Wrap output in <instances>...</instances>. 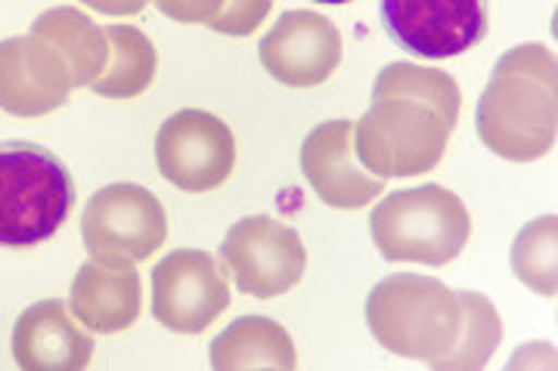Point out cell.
<instances>
[{
	"mask_svg": "<svg viewBox=\"0 0 558 371\" xmlns=\"http://www.w3.org/2000/svg\"><path fill=\"white\" fill-rule=\"evenodd\" d=\"M481 143L506 161H537L558 134V62L543 44H521L494 65L475 112Z\"/></svg>",
	"mask_w": 558,
	"mask_h": 371,
	"instance_id": "cell-1",
	"label": "cell"
},
{
	"mask_svg": "<svg viewBox=\"0 0 558 371\" xmlns=\"http://www.w3.org/2000/svg\"><path fill=\"white\" fill-rule=\"evenodd\" d=\"M366 325L388 353L432 366L457 344L462 304L435 275H388L366 297Z\"/></svg>",
	"mask_w": 558,
	"mask_h": 371,
	"instance_id": "cell-2",
	"label": "cell"
},
{
	"mask_svg": "<svg viewBox=\"0 0 558 371\" xmlns=\"http://www.w3.org/2000/svg\"><path fill=\"white\" fill-rule=\"evenodd\" d=\"M369 233L391 263L447 267L469 245L472 220L457 193L428 183L381 198L369 217Z\"/></svg>",
	"mask_w": 558,
	"mask_h": 371,
	"instance_id": "cell-3",
	"label": "cell"
},
{
	"mask_svg": "<svg viewBox=\"0 0 558 371\" xmlns=\"http://www.w3.org/2000/svg\"><path fill=\"white\" fill-rule=\"evenodd\" d=\"M75 183L60 158L28 143L0 146V248H32L60 233Z\"/></svg>",
	"mask_w": 558,
	"mask_h": 371,
	"instance_id": "cell-4",
	"label": "cell"
},
{
	"mask_svg": "<svg viewBox=\"0 0 558 371\" xmlns=\"http://www.w3.org/2000/svg\"><path fill=\"white\" fill-rule=\"evenodd\" d=\"M453 127L428 102L379 97L354 124V156L379 180L428 174L447 152Z\"/></svg>",
	"mask_w": 558,
	"mask_h": 371,
	"instance_id": "cell-5",
	"label": "cell"
},
{
	"mask_svg": "<svg viewBox=\"0 0 558 371\" xmlns=\"http://www.w3.org/2000/svg\"><path fill=\"white\" fill-rule=\"evenodd\" d=\"M81 238L94 260L140 263L165 245L168 217L149 189L137 183H112L87 201Z\"/></svg>",
	"mask_w": 558,
	"mask_h": 371,
	"instance_id": "cell-6",
	"label": "cell"
},
{
	"mask_svg": "<svg viewBox=\"0 0 558 371\" xmlns=\"http://www.w3.org/2000/svg\"><path fill=\"white\" fill-rule=\"evenodd\" d=\"M227 273L248 297L270 300L292 292L304 275L307 251L301 235L274 217H242L220 245Z\"/></svg>",
	"mask_w": 558,
	"mask_h": 371,
	"instance_id": "cell-7",
	"label": "cell"
},
{
	"mask_svg": "<svg viewBox=\"0 0 558 371\" xmlns=\"http://www.w3.org/2000/svg\"><path fill=\"white\" fill-rule=\"evenodd\" d=\"M156 164L159 174L183 193H211L233 174V131L211 112L180 109L159 127Z\"/></svg>",
	"mask_w": 558,
	"mask_h": 371,
	"instance_id": "cell-8",
	"label": "cell"
},
{
	"mask_svg": "<svg viewBox=\"0 0 558 371\" xmlns=\"http://www.w3.org/2000/svg\"><path fill=\"white\" fill-rule=\"evenodd\" d=\"M381 25L407 53L450 59L487 38V0H381Z\"/></svg>",
	"mask_w": 558,
	"mask_h": 371,
	"instance_id": "cell-9",
	"label": "cell"
},
{
	"mask_svg": "<svg viewBox=\"0 0 558 371\" xmlns=\"http://www.w3.org/2000/svg\"><path fill=\"white\" fill-rule=\"evenodd\" d=\"M227 307V273L208 251H171L153 270V316L168 332H205Z\"/></svg>",
	"mask_w": 558,
	"mask_h": 371,
	"instance_id": "cell-10",
	"label": "cell"
},
{
	"mask_svg": "<svg viewBox=\"0 0 558 371\" xmlns=\"http://www.w3.org/2000/svg\"><path fill=\"white\" fill-rule=\"evenodd\" d=\"M72 72L60 50L40 35L0 40V109L16 118H40L65 106Z\"/></svg>",
	"mask_w": 558,
	"mask_h": 371,
	"instance_id": "cell-11",
	"label": "cell"
},
{
	"mask_svg": "<svg viewBox=\"0 0 558 371\" xmlns=\"http://www.w3.org/2000/svg\"><path fill=\"white\" fill-rule=\"evenodd\" d=\"M260 65L286 87H317L339 69V28L314 10H289L260 38Z\"/></svg>",
	"mask_w": 558,
	"mask_h": 371,
	"instance_id": "cell-12",
	"label": "cell"
},
{
	"mask_svg": "<svg viewBox=\"0 0 558 371\" xmlns=\"http://www.w3.org/2000/svg\"><path fill=\"white\" fill-rule=\"evenodd\" d=\"M301 171L329 208L357 211L385 193V180L360 168L354 156V121L317 124L301 146Z\"/></svg>",
	"mask_w": 558,
	"mask_h": 371,
	"instance_id": "cell-13",
	"label": "cell"
},
{
	"mask_svg": "<svg viewBox=\"0 0 558 371\" xmlns=\"http://www.w3.org/2000/svg\"><path fill=\"white\" fill-rule=\"evenodd\" d=\"M10 347L25 371H81L94 356V337L62 300H40L16 319Z\"/></svg>",
	"mask_w": 558,
	"mask_h": 371,
	"instance_id": "cell-14",
	"label": "cell"
},
{
	"mask_svg": "<svg viewBox=\"0 0 558 371\" xmlns=\"http://www.w3.org/2000/svg\"><path fill=\"white\" fill-rule=\"evenodd\" d=\"M140 273L134 263L87 260L72 282V313L87 332H128L140 316Z\"/></svg>",
	"mask_w": 558,
	"mask_h": 371,
	"instance_id": "cell-15",
	"label": "cell"
},
{
	"mask_svg": "<svg viewBox=\"0 0 558 371\" xmlns=\"http://www.w3.org/2000/svg\"><path fill=\"white\" fill-rule=\"evenodd\" d=\"M211 366L218 371L286 369L299 366L289 332L267 316H240L211 341Z\"/></svg>",
	"mask_w": 558,
	"mask_h": 371,
	"instance_id": "cell-16",
	"label": "cell"
},
{
	"mask_svg": "<svg viewBox=\"0 0 558 371\" xmlns=\"http://www.w3.org/2000/svg\"><path fill=\"white\" fill-rule=\"evenodd\" d=\"M32 35H40L60 50L69 62L75 87H90L109 62L106 28L94 25L75 7H53V10L40 13L32 25Z\"/></svg>",
	"mask_w": 558,
	"mask_h": 371,
	"instance_id": "cell-17",
	"label": "cell"
},
{
	"mask_svg": "<svg viewBox=\"0 0 558 371\" xmlns=\"http://www.w3.org/2000/svg\"><path fill=\"white\" fill-rule=\"evenodd\" d=\"M109 38V62L102 69V75L90 90L109 99H134L149 90V84L156 81V47L134 25H109L106 28Z\"/></svg>",
	"mask_w": 558,
	"mask_h": 371,
	"instance_id": "cell-18",
	"label": "cell"
},
{
	"mask_svg": "<svg viewBox=\"0 0 558 371\" xmlns=\"http://www.w3.org/2000/svg\"><path fill=\"white\" fill-rule=\"evenodd\" d=\"M462 304V332H459L453 350L444 353L432 362L435 371H478L497 350L502 337L497 307L478 292H457Z\"/></svg>",
	"mask_w": 558,
	"mask_h": 371,
	"instance_id": "cell-19",
	"label": "cell"
},
{
	"mask_svg": "<svg viewBox=\"0 0 558 371\" xmlns=\"http://www.w3.org/2000/svg\"><path fill=\"white\" fill-rule=\"evenodd\" d=\"M379 97H407L428 102L450 124H457L459 99H462L459 97V84L447 72L413 65V62H391L381 69L376 87H373V99Z\"/></svg>",
	"mask_w": 558,
	"mask_h": 371,
	"instance_id": "cell-20",
	"label": "cell"
},
{
	"mask_svg": "<svg viewBox=\"0 0 558 371\" xmlns=\"http://www.w3.org/2000/svg\"><path fill=\"white\" fill-rule=\"evenodd\" d=\"M558 220L556 214L531 220L512 245V270L539 297L558 292Z\"/></svg>",
	"mask_w": 558,
	"mask_h": 371,
	"instance_id": "cell-21",
	"label": "cell"
},
{
	"mask_svg": "<svg viewBox=\"0 0 558 371\" xmlns=\"http://www.w3.org/2000/svg\"><path fill=\"white\" fill-rule=\"evenodd\" d=\"M270 7L274 0H227L215 22H208V28L230 38H248L260 22L267 20Z\"/></svg>",
	"mask_w": 558,
	"mask_h": 371,
	"instance_id": "cell-22",
	"label": "cell"
},
{
	"mask_svg": "<svg viewBox=\"0 0 558 371\" xmlns=\"http://www.w3.org/2000/svg\"><path fill=\"white\" fill-rule=\"evenodd\" d=\"M227 0H156L161 13L174 22H190V25H208L215 22Z\"/></svg>",
	"mask_w": 558,
	"mask_h": 371,
	"instance_id": "cell-23",
	"label": "cell"
},
{
	"mask_svg": "<svg viewBox=\"0 0 558 371\" xmlns=\"http://www.w3.org/2000/svg\"><path fill=\"white\" fill-rule=\"evenodd\" d=\"M81 3L97 10L102 16H134L140 10H146L149 0H81Z\"/></svg>",
	"mask_w": 558,
	"mask_h": 371,
	"instance_id": "cell-24",
	"label": "cell"
},
{
	"mask_svg": "<svg viewBox=\"0 0 558 371\" xmlns=\"http://www.w3.org/2000/svg\"><path fill=\"white\" fill-rule=\"evenodd\" d=\"M317 3H329V7H341V3H351V0H317Z\"/></svg>",
	"mask_w": 558,
	"mask_h": 371,
	"instance_id": "cell-25",
	"label": "cell"
}]
</instances>
